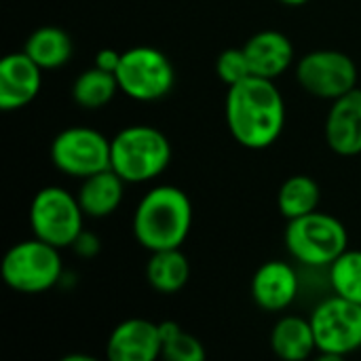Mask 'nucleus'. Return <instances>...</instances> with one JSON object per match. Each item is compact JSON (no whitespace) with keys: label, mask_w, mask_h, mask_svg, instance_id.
I'll return each mask as SVG.
<instances>
[{"label":"nucleus","mask_w":361,"mask_h":361,"mask_svg":"<svg viewBox=\"0 0 361 361\" xmlns=\"http://www.w3.org/2000/svg\"><path fill=\"white\" fill-rule=\"evenodd\" d=\"M42 87V68L25 53H11L0 61V108L13 112L36 99Z\"/></svg>","instance_id":"f8f14e48"},{"label":"nucleus","mask_w":361,"mask_h":361,"mask_svg":"<svg viewBox=\"0 0 361 361\" xmlns=\"http://www.w3.org/2000/svg\"><path fill=\"white\" fill-rule=\"evenodd\" d=\"M161 341H163V353L161 357L169 361H203L205 360V347L199 338L184 332L180 324L176 322H163L159 324Z\"/></svg>","instance_id":"5701e85b"},{"label":"nucleus","mask_w":361,"mask_h":361,"mask_svg":"<svg viewBox=\"0 0 361 361\" xmlns=\"http://www.w3.org/2000/svg\"><path fill=\"white\" fill-rule=\"evenodd\" d=\"M328 269L334 294L361 305V250H345Z\"/></svg>","instance_id":"4be33fe9"},{"label":"nucleus","mask_w":361,"mask_h":361,"mask_svg":"<svg viewBox=\"0 0 361 361\" xmlns=\"http://www.w3.org/2000/svg\"><path fill=\"white\" fill-rule=\"evenodd\" d=\"M226 125L231 135L250 150L273 146L286 127V102L275 80L250 76L226 93Z\"/></svg>","instance_id":"f257e3e1"},{"label":"nucleus","mask_w":361,"mask_h":361,"mask_svg":"<svg viewBox=\"0 0 361 361\" xmlns=\"http://www.w3.org/2000/svg\"><path fill=\"white\" fill-rule=\"evenodd\" d=\"M82 209L76 195L61 186L40 188L30 205V228L34 237L63 250L72 247L82 233Z\"/></svg>","instance_id":"6e6552de"},{"label":"nucleus","mask_w":361,"mask_h":361,"mask_svg":"<svg viewBox=\"0 0 361 361\" xmlns=\"http://www.w3.org/2000/svg\"><path fill=\"white\" fill-rule=\"evenodd\" d=\"M4 283L19 294H42L61 281L59 247L34 237L15 243L0 267Z\"/></svg>","instance_id":"39448f33"},{"label":"nucleus","mask_w":361,"mask_h":361,"mask_svg":"<svg viewBox=\"0 0 361 361\" xmlns=\"http://www.w3.org/2000/svg\"><path fill=\"white\" fill-rule=\"evenodd\" d=\"M243 51L247 55L252 74L269 80H275L286 74L294 61L292 40L277 30H262L254 34L243 44Z\"/></svg>","instance_id":"2eb2a0df"},{"label":"nucleus","mask_w":361,"mask_h":361,"mask_svg":"<svg viewBox=\"0 0 361 361\" xmlns=\"http://www.w3.org/2000/svg\"><path fill=\"white\" fill-rule=\"evenodd\" d=\"M53 165L72 178H87L110 167V140L91 127H68L51 142Z\"/></svg>","instance_id":"9d476101"},{"label":"nucleus","mask_w":361,"mask_h":361,"mask_svg":"<svg viewBox=\"0 0 361 361\" xmlns=\"http://www.w3.org/2000/svg\"><path fill=\"white\" fill-rule=\"evenodd\" d=\"M192 228V203L178 186H154L137 203L133 235L148 252L182 247Z\"/></svg>","instance_id":"f03ea898"},{"label":"nucleus","mask_w":361,"mask_h":361,"mask_svg":"<svg viewBox=\"0 0 361 361\" xmlns=\"http://www.w3.org/2000/svg\"><path fill=\"white\" fill-rule=\"evenodd\" d=\"M114 74L121 93L135 102L163 99L176 82V70L169 57L163 51L144 44L123 51Z\"/></svg>","instance_id":"423d86ee"},{"label":"nucleus","mask_w":361,"mask_h":361,"mask_svg":"<svg viewBox=\"0 0 361 361\" xmlns=\"http://www.w3.org/2000/svg\"><path fill=\"white\" fill-rule=\"evenodd\" d=\"M283 239L290 256L311 269L330 267L345 250H349V233L345 224L319 209L288 220Z\"/></svg>","instance_id":"20e7f679"},{"label":"nucleus","mask_w":361,"mask_h":361,"mask_svg":"<svg viewBox=\"0 0 361 361\" xmlns=\"http://www.w3.org/2000/svg\"><path fill=\"white\" fill-rule=\"evenodd\" d=\"M326 142L341 157L361 154V89L332 102L326 116Z\"/></svg>","instance_id":"4468645a"},{"label":"nucleus","mask_w":361,"mask_h":361,"mask_svg":"<svg viewBox=\"0 0 361 361\" xmlns=\"http://www.w3.org/2000/svg\"><path fill=\"white\" fill-rule=\"evenodd\" d=\"M188 279L190 264L182 247L150 252V260L146 264V281L152 290L161 294H176L188 283Z\"/></svg>","instance_id":"a211bd4d"},{"label":"nucleus","mask_w":361,"mask_h":361,"mask_svg":"<svg viewBox=\"0 0 361 361\" xmlns=\"http://www.w3.org/2000/svg\"><path fill=\"white\" fill-rule=\"evenodd\" d=\"M279 2H283V4H288V6H302V4L309 2V0H279Z\"/></svg>","instance_id":"bb28decb"},{"label":"nucleus","mask_w":361,"mask_h":361,"mask_svg":"<svg viewBox=\"0 0 361 361\" xmlns=\"http://www.w3.org/2000/svg\"><path fill=\"white\" fill-rule=\"evenodd\" d=\"M23 51L42 70H57L66 66L72 57V38L61 27L42 25L27 36Z\"/></svg>","instance_id":"6ab92c4d"},{"label":"nucleus","mask_w":361,"mask_h":361,"mask_svg":"<svg viewBox=\"0 0 361 361\" xmlns=\"http://www.w3.org/2000/svg\"><path fill=\"white\" fill-rule=\"evenodd\" d=\"M298 290V275L286 260H269L252 277V298L262 311H286L294 305Z\"/></svg>","instance_id":"ddd939ff"},{"label":"nucleus","mask_w":361,"mask_h":361,"mask_svg":"<svg viewBox=\"0 0 361 361\" xmlns=\"http://www.w3.org/2000/svg\"><path fill=\"white\" fill-rule=\"evenodd\" d=\"M163 353L159 324L131 317L121 322L108 336L106 355L110 361H154Z\"/></svg>","instance_id":"9b49d317"},{"label":"nucleus","mask_w":361,"mask_h":361,"mask_svg":"<svg viewBox=\"0 0 361 361\" xmlns=\"http://www.w3.org/2000/svg\"><path fill=\"white\" fill-rule=\"evenodd\" d=\"M319 203H322V190L311 176H302V173L292 176L281 184L277 192V207L286 220L313 214L319 209Z\"/></svg>","instance_id":"aec40b11"},{"label":"nucleus","mask_w":361,"mask_h":361,"mask_svg":"<svg viewBox=\"0 0 361 361\" xmlns=\"http://www.w3.org/2000/svg\"><path fill=\"white\" fill-rule=\"evenodd\" d=\"M271 349L277 357L286 361H302L317 349L311 319L298 315L281 317L271 330Z\"/></svg>","instance_id":"f3484780"},{"label":"nucleus","mask_w":361,"mask_h":361,"mask_svg":"<svg viewBox=\"0 0 361 361\" xmlns=\"http://www.w3.org/2000/svg\"><path fill=\"white\" fill-rule=\"evenodd\" d=\"M63 361H93L91 357H87V355H68Z\"/></svg>","instance_id":"cd10ccee"},{"label":"nucleus","mask_w":361,"mask_h":361,"mask_svg":"<svg viewBox=\"0 0 361 361\" xmlns=\"http://www.w3.org/2000/svg\"><path fill=\"white\" fill-rule=\"evenodd\" d=\"M216 74H218V78L226 87H233V85L254 76L243 47L241 49H226V51H222L218 55V59H216Z\"/></svg>","instance_id":"b1692460"},{"label":"nucleus","mask_w":361,"mask_h":361,"mask_svg":"<svg viewBox=\"0 0 361 361\" xmlns=\"http://www.w3.org/2000/svg\"><path fill=\"white\" fill-rule=\"evenodd\" d=\"M171 163L167 135L152 125H129L110 140V167L127 184H146Z\"/></svg>","instance_id":"7ed1b4c3"},{"label":"nucleus","mask_w":361,"mask_h":361,"mask_svg":"<svg viewBox=\"0 0 361 361\" xmlns=\"http://www.w3.org/2000/svg\"><path fill=\"white\" fill-rule=\"evenodd\" d=\"M72 247H74V252H76L78 256H82V258H93V256L99 254L102 241L97 239V235H93V233H89V231L82 228V233L76 237V241L72 243Z\"/></svg>","instance_id":"393cba45"},{"label":"nucleus","mask_w":361,"mask_h":361,"mask_svg":"<svg viewBox=\"0 0 361 361\" xmlns=\"http://www.w3.org/2000/svg\"><path fill=\"white\" fill-rule=\"evenodd\" d=\"M121 55H123V53H118V51H114V49H102V51H97L95 63H93V66H97V68H102V70L114 74V72L118 70Z\"/></svg>","instance_id":"a878e982"},{"label":"nucleus","mask_w":361,"mask_h":361,"mask_svg":"<svg viewBox=\"0 0 361 361\" xmlns=\"http://www.w3.org/2000/svg\"><path fill=\"white\" fill-rule=\"evenodd\" d=\"M357 66L355 61L334 49H317L300 57L296 63L298 85L313 97L338 99L357 87Z\"/></svg>","instance_id":"1a4fd4ad"},{"label":"nucleus","mask_w":361,"mask_h":361,"mask_svg":"<svg viewBox=\"0 0 361 361\" xmlns=\"http://www.w3.org/2000/svg\"><path fill=\"white\" fill-rule=\"evenodd\" d=\"M125 184L127 182L112 167L82 178V184L76 192L82 214L89 218H106L114 214L123 203Z\"/></svg>","instance_id":"dca6fc26"},{"label":"nucleus","mask_w":361,"mask_h":361,"mask_svg":"<svg viewBox=\"0 0 361 361\" xmlns=\"http://www.w3.org/2000/svg\"><path fill=\"white\" fill-rule=\"evenodd\" d=\"M116 91H121L116 74L93 66L76 76L72 85V99L85 110H97L110 104Z\"/></svg>","instance_id":"412c9836"},{"label":"nucleus","mask_w":361,"mask_h":361,"mask_svg":"<svg viewBox=\"0 0 361 361\" xmlns=\"http://www.w3.org/2000/svg\"><path fill=\"white\" fill-rule=\"evenodd\" d=\"M309 319L324 360H343L361 349L360 302L334 294L322 300Z\"/></svg>","instance_id":"0eeeda50"}]
</instances>
